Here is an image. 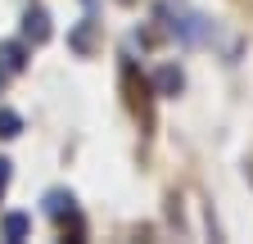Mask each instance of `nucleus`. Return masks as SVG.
Returning a JSON list of instances; mask_svg holds the SVG:
<instances>
[{"label": "nucleus", "mask_w": 253, "mask_h": 244, "mask_svg": "<svg viewBox=\"0 0 253 244\" xmlns=\"http://www.w3.org/2000/svg\"><path fill=\"white\" fill-rule=\"evenodd\" d=\"M23 41H27V45H45V41H50V14H45L41 5H32V9L23 14Z\"/></svg>", "instance_id": "nucleus-1"}, {"label": "nucleus", "mask_w": 253, "mask_h": 244, "mask_svg": "<svg viewBox=\"0 0 253 244\" xmlns=\"http://www.w3.org/2000/svg\"><path fill=\"white\" fill-rule=\"evenodd\" d=\"M27 68V45L23 41H0V77H14Z\"/></svg>", "instance_id": "nucleus-2"}, {"label": "nucleus", "mask_w": 253, "mask_h": 244, "mask_svg": "<svg viewBox=\"0 0 253 244\" xmlns=\"http://www.w3.org/2000/svg\"><path fill=\"white\" fill-rule=\"evenodd\" d=\"M181 86H185V73L176 64H163L154 73V90H158V95H181Z\"/></svg>", "instance_id": "nucleus-3"}, {"label": "nucleus", "mask_w": 253, "mask_h": 244, "mask_svg": "<svg viewBox=\"0 0 253 244\" xmlns=\"http://www.w3.org/2000/svg\"><path fill=\"white\" fill-rule=\"evenodd\" d=\"M27 212H5V222H0V235H5L9 244H18V240H27Z\"/></svg>", "instance_id": "nucleus-4"}, {"label": "nucleus", "mask_w": 253, "mask_h": 244, "mask_svg": "<svg viewBox=\"0 0 253 244\" xmlns=\"http://www.w3.org/2000/svg\"><path fill=\"white\" fill-rule=\"evenodd\" d=\"M45 212H50L54 222L68 217V212H73V195H68V190H50V195H45Z\"/></svg>", "instance_id": "nucleus-5"}, {"label": "nucleus", "mask_w": 253, "mask_h": 244, "mask_svg": "<svg viewBox=\"0 0 253 244\" xmlns=\"http://www.w3.org/2000/svg\"><path fill=\"white\" fill-rule=\"evenodd\" d=\"M18 131H23V118L14 109H0V140H14Z\"/></svg>", "instance_id": "nucleus-6"}, {"label": "nucleus", "mask_w": 253, "mask_h": 244, "mask_svg": "<svg viewBox=\"0 0 253 244\" xmlns=\"http://www.w3.org/2000/svg\"><path fill=\"white\" fill-rule=\"evenodd\" d=\"M73 45H77L82 54L90 50V23H82V27H77V32H73Z\"/></svg>", "instance_id": "nucleus-7"}, {"label": "nucleus", "mask_w": 253, "mask_h": 244, "mask_svg": "<svg viewBox=\"0 0 253 244\" xmlns=\"http://www.w3.org/2000/svg\"><path fill=\"white\" fill-rule=\"evenodd\" d=\"M5 186H9V159H0V199H5Z\"/></svg>", "instance_id": "nucleus-8"}]
</instances>
